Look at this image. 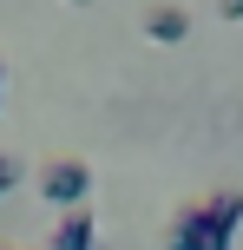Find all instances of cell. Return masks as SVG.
Returning a JSON list of instances; mask_svg holds the SVG:
<instances>
[{
	"label": "cell",
	"mask_w": 243,
	"mask_h": 250,
	"mask_svg": "<svg viewBox=\"0 0 243 250\" xmlns=\"http://www.w3.org/2000/svg\"><path fill=\"white\" fill-rule=\"evenodd\" d=\"M217 13L224 20H243V0H217Z\"/></svg>",
	"instance_id": "cell-6"
},
{
	"label": "cell",
	"mask_w": 243,
	"mask_h": 250,
	"mask_svg": "<svg viewBox=\"0 0 243 250\" xmlns=\"http://www.w3.org/2000/svg\"><path fill=\"white\" fill-rule=\"evenodd\" d=\"M79 7H92V0H79Z\"/></svg>",
	"instance_id": "cell-8"
},
{
	"label": "cell",
	"mask_w": 243,
	"mask_h": 250,
	"mask_svg": "<svg viewBox=\"0 0 243 250\" xmlns=\"http://www.w3.org/2000/svg\"><path fill=\"white\" fill-rule=\"evenodd\" d=\"M145 33H151V40H165V46H178V40L191 33V13L165 0V7H151V13H145Z\"/></svg>",
	"instance_id": "cell-4"
},
{
	"label": "cell",
	"mask_w": 243,
	"mask_h": 250,
	"mask_svg": "<svg viewBox=\"0 0 243 250\" xmlns=\"http://www.w3.org/2000/svg\"><path fill=\"white\" fill-rule=\"evenodd\" d=\"M92 237H99L92 211H66L59 224H53V250H92Z\"/></svg>",
	"instance_id": "cell-3"
},
{
	"label": "cell",
	"mask_w": 243,
	"mask_h": 250,
	"mask_svg": "<svg viewBox=\"0 0 243 250\" xmlns=\"http://www.w3.org/2000/svg\"><path fill=\"white\" fill-rule=\"evenodd\" d=\"M7 185H20V158H7V151H0V191Z\"/></svg>",
	"instance_id": "cell-5"
},
{
	"label": "cell",
	"mask_w": 243,
	"mask_h": 250,
	"mask_svg": "<svg viewBox=\"0 0 243 250\" xmlns=\"http://www.w3.org/2000/svg\"><path fill=\"white\" fill-rule=\"evenodd\" d=\"M86 191H92V165L86 158H46V171H39V198L46 204H86Z\"/></svg>",
	"instance_id": "cell-2"
},
{
	"label": "cell",
	"mask_w": 243,
	"mask_h": 250,
	"mask_svg": "<svg viewBox=\"0 0 243 250\" xmlns=\"http://www.w3.org/2000/svg\"><path fill=\"white\" fill-rule=\"evenodd\" d=\"M0 86H7V66H0Z\"/></svg>",
	"instance_id": "cell-7"
},
{
	"label": "cell",
	"mask_w": 243,
	"mask_h": 250,
	"mask_svg": "<svg viewBox=\"0 0 243 250\" xmlns=\"http://www.w3.org/2000/svg\"><path fill=\"white\" fill-rule=\"evenodd\" d=\"M237 224H243V191H217V198H204V204L171 217L165 250H230Z\"/></svg>",
	"instance_id": "cell-1"
}]
</instances>
